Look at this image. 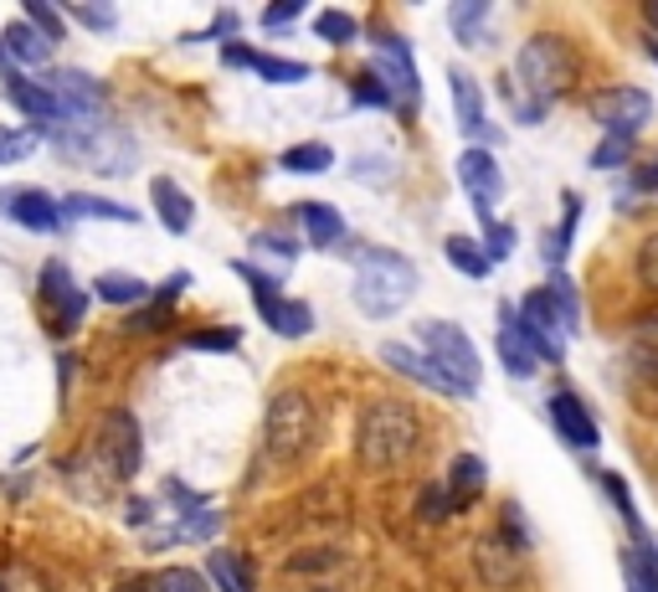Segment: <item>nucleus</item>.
<instances>
[{"mask_svg": "<svg viewBox=\"0 0 658 592\" xmlns=\"http://www.w3.org/2000/svg\"><path fill=\"white\" fill-rule=\"evenodd\" d=\"M41 304L58 315V336H67V330L83 325V315H88V294L73 284V274H67L62 257H47V263H41Z\"/></svg>", "mask_w": 658, "mask_h": 592, "instance_id": "obj_12", "label": "nucleus"}, {"mask_svg": "<svg viewBox=\"0 0 658 592\" xmlns=\"http://www.w3.org/2000/svg\"><path fill=\"white\" fill-rule=\"evenodd\" d=\"M114 592H150V582H144V577H129V582H118Z\"/></svg>", "mask_w": 658, "mask_h": 592, "instance_id": "obj_57", "label": "nucleus"}, {"mask_svg": "<svg viewBox=\"0 0 658 592\" xmlns=\"http://www.w3.org/2000/svg\"><path fill=\"white\" fill-rule=\"evenodd\" d=\"M283 171H293V176H319V171H329L334 165V150L329 144H319V139H309V144H293V150H283V160H278Z\"/></svg>", "mask_w": 658, "mask_h": 592, "instance_id": "obj_31", "label": "nucleus"}, {"mask_svg": "<svg viewBox=\"0 0 658 592\" xmlns=\"http://www.w3.org/2000/svg\"><path fill=\"white\" fill-rule=\"evenodd\" d=\"M47 88L58 93L67 124H73V118H103V83L78 73V67H62L58 78H47Z\"/></svg>", "mask_w": 658, "mask_h": 592, "instance_id": "obj_15", "label": "nucleus"}, {"mask_svg": "<svg viewBox=\"0 0 658 592\" xmlns=\"http://www.w3.org/2000/svg\"><path fill=\"white\" fill-rule=\"evenodd\" d=\"M484 16H489V5L484 0H458V5H453V11H447V26H453V32H458V41H464V47H484Z\"/></svg>", "mask_w": 658, "mask_h": 592, "instance_id": "obj_28", "label": "nucleus"}, {"mask_svg": "<svg viewBox=\"0 0 658 592\" xmlns=\"http://www.w3.org/2000/svg\"><path fill=\"white\" fill-rule=\"evenodd\" d=\"M257 248H268V253H278V257H299V242L293 237H283V232H257Z\"/></svg>", "mask_w": 658, "mask_h": 592, "instance_id": "obj_52", "label": "nucleus"}, {"mask_svg": "<svg viewBox=\"0 0 658 592\" xmlns=\"http://www.w3.org/2000/svg\"><path fill=\"white\" fill-rule=\"evenodd\" d=\"M150 197H155V212H160V222H165V232H191V222H195V206H191V197L175 186V180H165V176H155L150 180Z\"/></svg>", "mask_w": 658, "mask_h": 592, "instance_id": "obj_22", "label": "nucleus"}, {"mask_svg": "<svg viewBox=\"0 0 658 592\" xmlns=\"http://www.w3.org/2000/svg\"><path fill=\"white\" fill-rule=\"evenodd\" d=\"M73 16L83 21V26H93V32H109V26H114V11H109V5H73Z\"/></svg>", "mask_w": 658, "mask_h": 592, "instance_id": "obj_50", "label": "nucleus"}, {"mask_svg": "<svg viewBox=\"0 0 658 592\" xmlns=\"http://www.w3.org/2000/svg\"><path fill=\"white\" fill-rule=\"evenodd\" d=\"M381 361H387L391 371L412 376V381H417V387H427V392H438V396H468L464 387H453L447 376H438V366H432L427 355H417L412 345H381Z\"/></svg>", "mask_w": 658, "mask_h": 592, "instance_id": "obj_20", "label": "nucleus"}, {"mask_svg": "<svg viewBox=\"0 0 658 592\" xmlns=\"http://www.w3.org/2000/svg\"><path fill=\"white\" fill-rule=\"evenodd\" d=\"M417 449H422V423H417L412 407H402V402H376V407H366L355 454H360V464L370 474L402 469V464L417 458Z\"/></svg>", "mask_w": 658, "mask_h": 592, "instance_id": "obj_3", "label": "nucleus"}, {"mask_svg": "<svg viewBox=\"0 0 658 592\" xmlns=\"http://www.w3.org/2000/svg\"><path fill=\"white\" fill-rule=\"evenodd\" d=\"M633 160V139H618V135H607L592 150V171H618V165H628Z\"/></svg>", "mask_w": 658, "mask_h": 592, "instance_id": "obj_40", "label": "nucleus"}, {"mask_svg": "<svg viewBox=\"0 0 658 592\" xmlns=\"http://www.w3.org/2000/svg\"><path fill=\"white\" fill-rule=\"evenodd\" d=\"M443 257L447 263H453V268H458V274L464 278H484L489 274V257H484V248H479V242H473V237H447L443 242Z\"/></svg>", "mask_w": 658, "mask_h": 592, "instance_id": "obj_32", "label": "nucleus"}, {"mask_svg": "<svg viewBox=\"0 0 658 592\" xmlns=\"http://www.w3.org/2000/svg\"><path fill=\"white\" fill-rule=\"evenodd\" d=\"M417 340H422V355L438 366V376H447L453 387H464L468 396L479 392V351H473V340L458 330V325H447V319H422L417 325Z\"/></svg>", "mask_w": 658, "mask_h": 592, "instance_id": "obj_6", "label": "nucleus"}, {"mask_svg": "<svg viewBox=\"0 0 658 592\" xmlns=\"http://www.w3.org/2000/svg\"><path fill=\"white\" fill-rule=\"evenodd\" d=\"M195 351H237V330H195Z\"/></svg>", "mask_w": 658, "mask_h": 592, "instance_id": "obj_48", "label": "nucleus"}, {"mask_svg": "<svg viewBox=\"0 0 658 592\" xmlns=\"http://www.w3.org/2000/svg\"><path fill=\"white\" fill-rule=\"evenodd\" d=\"M494 351H499V361H504V371L515 376V381H530L535 376V351L524 345V336H520V325H515V304H499V330H494Z\"/></svg>", "mask_w": 658, "mask_h": 592, "instance_id": "obj_19", "label": "nucleus"}, {"mask_svg": "<svg viewBox=\"0 0 658 592\" xmlns=\"http://www.w3.org/2000/svg\"><path fill=\"white\" fill-rule=\"evenodd\" d=\"M479 490H484V464H479L473 454H453V469H447V500H453V505H468Z\"/></svg>", "mask_w": 658, "mask_h": 592, "instance_id": "obj_27", "label": "nucleus"}, {"mask_svg": "<svg viewBox=\"0 0 658 592\" xmlns=\"http://www.w3.org/2000/svg\"><path fill=\"white\" fill-rule=\"evenodd\" d=\"M314 438H319V413H314L309 392H278L268 402V417H263V443H268V454L278 464H293V458H304L314 449Z\"/></svg>", "mask_w": 658, "mask_h": 592, "instance_id": "obj_4", "label": "nucleus"}, {"mask_svg": "<svg viewBox=\"0 0 658 592\" xmlns=\"http://www.w3.org/2000/svg\"><path fill=\"white\" fill-rule=\"evenodd\" d=\"M633 268H638V284H643V289H654V294H658V232L643 237L638 263H633Z\"/></svg>", "mask_w": 658, "mask_h": 592, "instance_id": "obj_46", "label": "nucleus"}, {"mask_svg": "<svg viewBox=\"0 0 658 592\" xmlns=\"http://www.w3.org/2000/svg\"><path fill=\"white\" fill-rule=\"evenodd\" d=\"M648 58H654V62H658V41H648Z\"/></svg>", "mask_w": 658, "mask_h": 592, "instance_id": "obj_59", "label": "nucleus"}, {"mask_svg": "<svg viewBox=\"0 0 658 592\" xmlns=\"http://www.w3.org/2000/svg\"><path fill=\"white\" fill-rule=\"evenodd\" d=\"M299 222H304V232H309L314 248H340L345 242V217L329 206V201H299Z\"/></svg>", "mask_w": 658, "mask_h": 592, "instance_id": "obj_23", "label": "nucleus"}, {"mask_svg": "<svg viewBox=\"0 0 658 592\" xmlns=\"http://www.w3.org/2000/svg\"><path fill=\"white\" fill-rule=\"evenodd\" d=\"M479 248H484L489 263H504V257L515 253V227H509V222H494V227H484V242H479Z\"/></svg>", "mask_w": 658, "mask_h": 592, "instance_id": "obj_45", "label": "nucleus"}, {"mask_svg": "<svg viewBox=\"0 0 658 592\" xmlns=\"http://www.w3.org/2000/svg\"><path fill=\"white\" fill-rule=\"evenodd\" d=\"M93 458L98 469L109 474V479H135L139 464H144V443H139V423L135 413H124V407H109V413L98 417V438H93Z\"/></svg>", "mask_w": 658, "mask_h": 592, "instance_id": "obj_7", "label": "nucleus"}, {"mask_svg": "<svg viewBox=\"0 0 658 592\" xmlns=\"http://www.w3.org/2000/svg\"><path fill=\"white\" fill-rule=\"evenodd\" d=\"M458 180H464V191L473 197V212H479V222L484 227H494V201L504 197V176L499 165H494V150H464L458 155Z\"/></svg>", "mask_w": 658, "mask_h": 592, "instance_id": "obj_11", "label": "nucleus"}, {"mask_svg": "<svg viewBox=\"0 0 658 592\" xmlns=\"http://www.w3.org/2000/svg\"><path fill=\"white\" fill-rule=\"evenodd\" d=\"M299 16H304V5H299V0H278V5H268V11H263V26H268V32H278V26H293Z\"/></svg>", "mask_w": 658, "mask_h": 592, "instance_id": "obj_47", "label": "nucleus"}, {"mask_svg": "<svg viewBox=\"0 0 658 592\" xmlns=\"http://www.w3.org/2000/svg\"><path fill=\"white\" fill-rule=\"evenodd\" d=\"M447 93H453V109H458V129L473 139H494L499 144V135L484 124V93H479V83H473V73H464V67H453L447 73Z\"/></svg>", "mask_w": 658, "mask_h": 592, "instance_id": "obj_18", "label": "nucleus"}, {"mask_svg": "<svg viewBox=\"0 0 658 592\" xmlns=\"http://www.w3.org/2000/svg\"><path fill=\"white\" fill-rule=\"evenodd\" d=\"M237 274L252 284V299H257V315L268 319V325H278V310H283V294H278V278H268V274H257L252 263H232Z\"/></svg>", "mask_w": 658, "mask_h": 592, "instance_id": "obj_33", "label": "nucleus"}, {"mask_svg": "<svg viewBox=\"0 0 658 592\" xmlns=\"http://www.w3.org/2000/svg\"><path fill=\"white\" fill-rule=\"evenodd\" d=\"M417 294V268L412 257L391 253V248H360L355 253V310L370 319H391L407 310Z\"/></svg>", "mask_w": 658, "mask_h": 592, "instance_id": "obj_2", "label": "nucleus"}, {"mask_svg": "<svg viewBox=\"0 0 658 592\" xmlns=\"http://www.w3.org/2000/svg\"><path fill=\"white\" fill-rule=\"evenodd\" d=\"M551 423H556V433H561L571 449H581V454H592V449L602 443L592 413H586V407H581V396H571V392L551 396Z\"/></svg>", "mask_w": 658, "mask_h": 592, "instance_id": "obj_17", "label": "nucleus"}, {"mask_svg": "<svg viewBox=\"0 0 658 592\" xmlns=\"http://www.w3.org/2000/svg\"><path fill=\"white\" fill-rule=\"evenodd\" d=\"M515 73H520V83L530 88V103H545V109H551V103L571 88V78H577V58H571V47H566L561 37L541 32V37H530L520 47Z\"/></svg>", "mask_w": 658, "mask_h": 592, "instance_id": "obj_5", "label": "nucleus"}, {"mask_svg": "<svg viewBox=\"0 0 658 592\" xmlns=\"http://www.w3.org/2000/svg\"><path fill=\"white\" fill-rule=\"evenodd\" d=\"M622 572H628V592H658V546L638 541L622 552Z\"/></svg>", "mask_w": 658, "mask_h": 592, "instance_id": "obj_26", "label": "nucleus"}, {"mask_svg": "<svg viewBox=\"0 0 658 592\" xmlns=\"http://www.w3.org/2000/svg\"><path fill=\"white\" fill-rule=\"evenodd\" d=\"M150 592H212L206 588V577L191 572V567H170V572H160L150 582Z\"/></svg>", "mask_w": 658, "mask_h": 592, "instance_id": "obj_41", "label": "nucleus"}, {"mask_svg": "<svg viewBox=\"0 0 658 592\" xmlns=\"http://www.w3.org/2000/svg\"><path fill=\"white\" fill-rule=\"evenodd\" d=\"M515 325H520L524 345L535 351V361H545V366H561L566 336H561V325H556V315H551V304H545L541 289H535V294H530L520 310H515Z\"/></svg>", "mask_w": 658, "mask_h": 592, "instance_id": "obj_9", "label": "nucleus"}, {"mask_svg": "<svg viewBox=\"0 0 658 592\" xmlns=\"http://www.w3.org/2000/svg\"><path fill=\"white\" fill-rule=\"evenodd\" d=\"M314 32H319L329 47H350V41L360 37V21L350 16V11H319V16H314Z\"/></svg>", "mask_w": 658, "mask_h": 592, "instance_id": "obj_35", "label": "nucleus"}, {"mask_svg": "<svg viewBox=\"0 0 658 592\" xmlns=\"http://www.w3.org/2000/svg\"><path fill=\"white\" fill-rule=\"evenodd\" d=\"M52 150H58L67 165H83V171H103V176H129L135 171V139L103 124V118H73V124H52L47 129Z\"/></svg>", "mask_w": 658, "mask_h": 592, "instance_id": "obj_1", "label": "nucleus"}, {"mask_svg": "<svg viewBox=\"0 0 658 592\" xmlns=\"http://www.w3.org/2000/svg\"><path fill=\"white\" fill-rule=\"evenodd\" d=\"M93 289L103 304H144V299H150V284L135 274H98Z\"/></svg>", "mask_w": 658, "mask_h": 592, "instance_id": "obj_29", "label": "nucleus"}, {"mask_svg": "<svg viewBox=\"0 0 658 592\" xmlns=\"http://www.w3.org/2000/svg\"><path fill=\"white\" fill-rule=\"evenodd\" d=\"M592 118H597L607 135L618 139H638L643 124L654 118V99L643 93V88H607L592 99Z\"/></svg>", "mask_w": 658, "mask_h": 592, "instance_id": "obj_8", "label": "nucleus"}, {"mask_svg": "<svg viewBox=\"0 0 658 592\" xmlns=\"http://www.w3.org/2000/svg\"><path fill=\"white\" fill-rule=\"evenodd\" d=\"M355 103H370V109H391V88L381 78H376V67H366V73H355Z\"/></svg>", "mask_w": 658, "mask_h": 592, "instance_id": "obj_43", "label": "nucleus"}, {"mask_svg": "<svg viewBox=\"0 0 658 592\" xmlns=\"http://www.w3.org/2000/svg\"><path fill=\"white\" fill-rule=\"evenodd\" d=\"M577 222H581V197H577V191H566V217H561V227H556V232H545V257H551L556 268H561V257L571 253Z\"/></svg>", "mask_w": 658, "mask_h": 592, "instance_id": "obj_34", "label": "nucleus"}, {"mask_svg": "<svg viewBox=\"0 0 658 592\" xmlns=\"http://www.w3.org/2000/svg\"><path fill=\"white\" fill-rule=\"evenodd\" d=\"M41 135H47V129H37V124H26V129H5V124H0V165L26 160L41 144Z\"/></svg>", "mask_w": 658, "mask_h": 592, "instance_id": "obj_36", "label": "nucleus"}, {"mask_svg": "<svg viewBox=\"0 0 658 592\" xmlns=\"http://www.w3.org/2000/svg\"><path fill=\"white\" fill-rule=\"evenodd\" d=\"M206 577H212L222 592H252V577L242 567V556L237 552H212L206 556Z\"/></svg>", "mask_w": 658, "mask_h": 592, "instance_id": "obj_30", "label": "nucleus"}, {"mask_svg": "<svg viewBox=\"0 0 658 592\" xmlns=\"http://www.w3.org/2000/svg\"><path fill=\"white\" fill-rule=\"evenodd\" d=\"M186 289H191V274H170V284H160V289H155V304H160V310H170Z\"/></svg>", "mask_w": 658, "mask_h": 592, "instance_id": "obj_51", "label": "nucleus"}, {"mask_svg": "<svg viewBox=\"0 0 658 592\" xmlns=\"http://www.w3.org/2000/svg\"><path fill=\"white\" fill-rule=\"evenodd\" d=\"M541 294H545V304H551L556 325H561V336L571 340V336L581 330V299H577V284H571V278H566L561 268H556V274H551V284H545Z\"/></svg>", "mask_w": 658, "mask_h": 592, "instance_id": "obj_24", "label": "nucleus"}, {"mask_svg": "<svg viewBox=\"0 0 658 592\" xmlns=\"http://www.w3.org/2000/svg\"><path fill=\"white\" fill-rule=\"evenodd\" d=\"M0 52H5V62H21V67H47L52 62V41L41 32H31L26 21H11L0 32Z\"/></svg>", "mask_w": 658, "mask_h": 592, "instance_id": "obj_21", "label": "nucleus"}, {"mask_svg": "<svg viewBox=\"0 0 658 592\" xmlns=\"http://www.w3.org/2000/svg\"><path fill=\"white\" fill-rule=\"evenodd\" d=\"M21 11H26V26H31V32H41L47 41H62V11L41 5V0H26Z\"/></svg>", "mask_w": 658, "mask_h": 592, "instance_id": "obj_42", "label": "nucleus"}, {"mask_svg": "<svg viewBox=\"0 0 658 592\" xmlns=\"http://www.w3.org/2000/svg\"><path fill=\"white\" fill-rule=\"evenodd\" d=\"M602 490H607V500L622 511V520H628V531L633 536H643V526H638V511H633V494H628V484H622L618 474H602Z\"/></svg>", "mask_w": 658, "mask_h": 592, "instance_id": "obj_44", "label": "nucleus"}, {"mask_svg": "<svg viewBox=\"0 0 658 592\" xmlns=\"http://www.w3.org/2000/svg\"><path fill=\"white\" fill-rule=\"evenodd\" d=\"M0 217L21 222L26 232H58V201L37 186H0Z\"/></svg>", "mask_w": 658, "mask_h": 592, "instance_id": "obj_14", "label": "nucleus"}, {"mask_svg": "<svg viewBox=\"0 0 658 592\" xmlns=\"http://www.w3.org/2000/svg\"><path fill=\"white\" fill-rule=\"evenodd\" d=\"M447 511H453L447 490H422V515H427V520H443Z\"/></svg>", "mask_w": 658, "mask_h": 592, "instance_id": "obj_53", "label": "nucleus"}, {"mask_svg": "<svg viewBox=\"0 0 658 592\" xmlns=\"http://www.w3.org/2000/svg\"><path fill=\"white\" fill-rule=\"evenodd\" d=\"M278 336H289V340H299V336H309L314 330V310L304 304V299H283V310H278V325H273Z\"/></svg>", "mask_w": 658, "mask_h": 592, "instance_id": "obj_38", "label": "nucleus"}, {"mask_svg": "<svg viewBox=\"0 0 658 592\" xmlns=\"http://www.w3.org/2000/svg\"><path fill=\"white\" fill-rule=\"evenodd\" d=\"M222 58H227V67H252V58H257V52H252V47H227Z\"/></svg>", "mask_w": 658, "mask_h": 592, "instance_id": "obj_56", "label": "nucleus"}, {"mask_svg": "<svg viewBox=\"0 0 658 592\" xmlns=\"http://www.w3.org/2000/svg\"><path fill=\"white\" fill-rule=\"evenodd\" d=\"M58 217L62 222H83V217H103V222H139L135 206H118V201H103V197H83V191H73V197L58 201Z\"/></svg>", "mask_w": 658, "mask_h": 592, "instance_id": "obj_25", "label": "nucleus"}, {"mask_svg": "<svg viewBox=\"0 0 658 592\" xmlns=\"http://www.w3.org/2000/svg\"><path fill=\"white\" fill-rule=\"evenodd\" d=\"M376 58H381V67H376V78L391 88V99H402V103H422V88H417V62H412V47L396 32H376Z\"/></svg>", "mask_w": 658, "mask_h": 592, "instance_id": "obj_10", "label": "nucleus"}, {"mask_svg": "<svg viewBox=\"0 0 658 592\" xmlns=\"http://www.w3.org/2000/svg\"><path fill=\"white\" fill-rule=\"evenodd\" d=\"M473 572L484 577L489 588H499V592L520 588V582H524V552H515L499 531H484L479 541H473Z\"/></svg>", "mask_w": 658, "mask_h": 592, "instance_id": "obj_13", "label": "nucleus"}, {"mask_svg": "<svg viewBox=\"0 0 658 592\" xmlns=\"http://www.w3.org/2000/svg\"><path fill=\"white\" fill-rule=\"evenodd\" d=\"M499 520H504V526H494V531H499L504 541L515 546V552H530V546H535V531L524 526V511H520V505H515V500H509V505H504V511H499Z\"/></svg>", "mask_w": 658, "mask_h": 592, "instance_id": "obj_39", "label": "nucleus"}, {"mask_svg": "<svg viewBox=\"0 0 658 592\" xmlns=\"http://www.w3.org/2000/svg\"><path fill=\"white\" fill-rule=\"evenodd\" d=\"M165 319H170V310H160V304H150V310H144V315H135L129 325H124V330H129V336H155V330L165 325Z\"/></svg>", "mask_w": 658, "mask_h": 592, "instance_id": "obj_49", "label": "nucleus"}, {"mask_svg": "<svg viewBox=\"0 0 658 592\" xmlns=\"http://www.w3.org/2000/svg\"><path fill=\"white\" fill-rule=\"evenodd\" d=\"M252 73L257 78H268V83H304L309 78V62H293V58H252Z\"/></svg>", "mask_w": 658, "mask_h": 592, "instance_id": "obj_37", "label": "nucleus"}, {"mask_svg": "<svg viewBox=\"0 0 658 592\" xmlns=\"http://www.w3.org/2000/svg\"><path fill=\"white\" fill-rule=\"evenodd\" d=\"M334 562V552H309V556H293L289 572H314V567H329Z\"/></svg>", "mask_w": 658, "mask_h": 592, "instance_id": "obj_54", "label": "nucleus"}, {"mask_svg": "<svg viewBox=\"0 0 658 592\" xmlns=\"http://www.w3.org/2000/svg\"><path fill=\"white\" fill-rule=\"evenodd\" d=\"M643 16H648V26H658V0H648V5H643Z\"/></svg>", "mask_w": 658, "mask_h": 592, "instance_id": "obj_58", "label": "nucleus"}, {"mask_svg": "<svg viewBox=\"0 0 658 592\" xmlns=\"http://www.w3.org/2000/svg\"><path fill=\"white\" fill-rule=\"evenodd\" d=\"M5 99L16 103L26 118H37V129H52V124H67V114H62V103L58 93L47 88V83H31V78H21L16 67L5 73Z\"/></svg>", "mask_w": 658, "mask_h": 592, "instance_id": "obj_16", "label": "nucleus"}, {"mask_svg": "<svg viewBox=\"0 0 658 592\" xmlns=\"http://www.w3.org/2000/svg\"><path fill=\"white\" fill-rule=\"evenodd\" d=\"M633 186H638V191H658V160L643 165V171H633Z\"/></svg>", "mask_w": 658, "mask_h": 592, "instance_id": "obj_55", "label": "nucleus"}]
</instances>
